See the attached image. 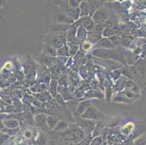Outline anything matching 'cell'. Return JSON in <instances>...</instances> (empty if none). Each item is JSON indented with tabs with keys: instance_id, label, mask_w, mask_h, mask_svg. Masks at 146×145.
Listing matches in <instances>:
<instances>
[{
	"instance_id": "1",
	"label": "cell",
	"mask_w": 146,
	"mask_h": 145,
	"mask_svg": "<svg viewBox=\"0 0 146 145\" xmlns=\"http://www.w3.org/2000/svg\"><path fill=\"white\" fill-rule=\"evenodd\" d=\"M106 18H107V13L106 11H103L102 10H98L94 15V19H95V22L98 23L104 22Z\"/></svg>"
}]
</instances>
